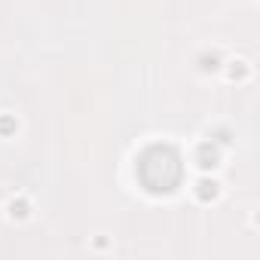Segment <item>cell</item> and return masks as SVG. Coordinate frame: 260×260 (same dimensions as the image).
Wrapping results in <instances>:
<instances>
[{
    "mask_svg": "<svg viewBox=\"0 0 260 260\" xmlns=\"http://www.w3.org/2000/svg\"><path fill=\"white\" fill-rule=\"evenodd\" d=\"M135 175L141 181V187L153 196H169L181 187L184 181V162L181 153L172 144H150L141 150L138 162H135Z\"/></svg>",
    "mask_w": 260,
    "mask_h": 260,
    "instance_id": "obj_1",
    "label": "cell"
},
{
    "mask_svg": "<svg viewBox=\"0 0 260 260\" xmlns=\"http://www.w3.org/2000/svg\"><path fill=\"white\" fill-rule=\"evenodd\" d=\"M217 162H220V150H217V144H214V141H202V144L196 147V166L208 172V169H214Z\"/></svg>",
    "mask_w": 260,
    "mask_h": 260,
    "instance_id": "obj_2",
    "label": "cell"
},
{
    "mask_svg": "<svg viewBox=\"0 0 260 260\" xmlns=\"http://www.w3.org/2000/svg\"><path fill=\"white\" fill-rule=\"evenodd\" d=\"M214 196H217V181L202 178V181L196 184V199H199V202H211Z\"/></svg>",
    "mask_w": 260,
    "mask_h": 260,
    "instance_id": "obj_3",
    "label": "cell"
},
{
    "mask_svg": "<svg viewBox=\"0 0 260 260\" xmlns=\"http://www.w3.org/2000/svg\"><path fill=\"white\" fill-rule=\"evenodd\" d=\"M199 68H202V71H217V68H220V58H217L214 52H211V55L205 52V55L199 58Z\"/></svg>",
    "mask_w": 260,
    "mask_h": 260,
    "instance_id": "obj_4",
    "label": "cell"
},
{
    "mask_svg": "<svg viewBox=\"0 0 260 260\" xmlns=\"http://www.w3.org/2000/svg\"><path fill=\"white\" fill-rule=\"evenodd\" d=\"M10 214H13V217H28V202H25V199L10 202Z\"/></svg>",
    "mask_w": 260,
    "mask_h": 260,
    "instance_id": "obj_5",
    "label": "cell"
},
{
    "mask_svg": "<svg viewBox=\"0 0 260 260\" xmlns=\"http://www.w3.org/2000/svg\"><path fill=\"white\" fill-rule=\"evenodd\" d=\"M13 128H16V122H13L10 116H4V119H0V135H10Z\"/></svg>",
    "mask_w": 260,
    "mask_h": 260,
    "instance_id": "obj_6",
    "label": "cell"
},
{
    "mask_svg": "<svg viewBox=\"0 0 260 260\" xmlns=\"http://www.w3.org/2000/svg\"><path fill=\"white\" fill-rule=\"evenodd\" d=\"M230 77H233V80H242V77H245V64L236 61V68H230Z\"/></svg>",
    "mask_w": 260,
    "mask_h": 260,
    "instance_id": "obj_7",
    "label": "cell"
}]
</instances>
